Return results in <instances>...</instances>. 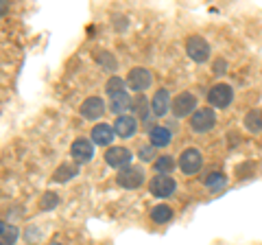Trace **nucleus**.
<instances>
[{"label":"nucleus","instance_id":"obj_1","mask_svg":"<svg viewBox=\"0 0 262 245\" xmlns=\"http://www.w3.org/2000/svg\"><path fill=\"white\" fill-rule=\"evenodd\" d=\"M186 53H188V57H190L192 62L206 64V62L210 59V44H208V39L201 37V35L188 37V42H186Z\"/></svg>","mask_w":262,"mask_h":245},{"label":"nucleus","instance_id":"obj_2","mask_svg":"<svg viewBox=\"0 0 262 245\" xmlns=\"http://www.w3.org/2000/svg\"><path fill=\"white\" fill-rule=\"evenodd\" d=\"M216 125V114L212 108H199L190 116V127L196 134H206Z\"/></svg>","mask_w":262,"mask_h":245},{"label":"nucleus","instance_id":"obj_3","mask_svg":"<svg viewBox=\"0 0 262 245\" xmlns=\"http://www.w3.org/2000/svg\"><path fill=\"white\" fill-rule=\"evenodd\" d=\"M116 182H118V186H122V189H127V191L140 189L144 184V171L140 167H127V169L118 171Z\"/></svg>","mask_w":262,"mask_h":245},{"label":"nucleus","instance_id":"obj_4","mask_svg":"<svg viewBox=\"0 0 262 245\" xmlns=\"http://www.w3.org/2000/svg\"><path fill=\"white\" fill-rule=\"evenodd\" d=\"M232 99H234V90L229 88L227 84H216V86H212L210 92H208L210 105H212V108H219V110L229 108Z\"/></svg>","mask_w":262,"mask_h":245},{"label":"nucleus","instance_id":"obj_5","mask_svg":"<svg viewBox=\"0 0 262 245\" xmlns=\"http://www.w3.org/2000/svg\"><path fill=\"white\" fill-rule=\"evenodd\" d=\"M105 160H107V165H110V167L122 171V169L131 167L134 153H131L127 147H110V149L105 151Z\"/></svg>","mask_w":262,"mask_h":245},{"label":"nucleus","instance_id":"obj_6","mask_svg":"<svg viewBox=\"0 0 262 245\" xmlns=\"http://www.w3.org/2000/svg\"><path fill=\"white\" fill-rule=\"evenodd\" d=\"M170 110L177 118H184L188 114H194L196 112V96L192 92H182L177 94L173 99V105H170Z\"/></svg>","mask_w":262,"mask_h":245},{"label":"nucleus","instance_id":"obj_7","mask_svg":"<svg viewBox=\"0 0 262 245\" xmlns=\"http://www.w3.org/2000/svg\"><path fill=\"white\" fill-rule=\"evenodd\" d=\"M201 167H203L201 151H196V149L182 151V156H179V169H182V173L194 175V173H199V171H201Z\"/></svg>","mask_w":262,"mask_h":245},{"label":"nucleus","instance_id":"obj_8","mask_svg":"<svg viewBox=\"0 0 262 245\" xmlns=\"http://www.w3.org/2000/svg\"><path fill=\"white\" fill-rule=\"evenodd\" d=\"M149 189H151V193L155 195V197H170V195L175 193L177 184H175V179L170 175H160L158 173L149 182Z\"/></svg>","mask_w":262,"mask_h":245},{"label":"nucleus","instance_id":"obj_9","mask_svg":"<svg viewBox=\"0 0 262 245\" xmlns=\"http://www.w3.org/2000/svg\"><path fill=\"white\" fill-rule=\"evenodd\" d=\"M70 153L77 165H85V162H90L94 156V142L88 140V138H77L70 147Z\"/></svg>","mask_w":262,"mask_h":245},{"label":"nucleus","instance_id":"obj_10","mask_svg":"<svg viewBox=\"0 0 262 245\" xmlns=\"http://www.w3.org/2000/svg\"><path fill=\"white\" fill-rule=\"evenodd\" d=\"M127 84L134 92H144V90H149V86L153 84V75L146 68H134L127 75Z\"/></svg>","mask_w":262,"mask_h":245},{"label":"nucleus","instance_id":"obj_11","mask_svg":"<svg viewBox=\"0 0 262 245\" xmlns=\"http://www.w3.org/2000/svg\"><path fill=\"white\" fill-rule=\"evenodd\" d=\"M103 114H105V101L101 96H90V99L81 103V116L88 120H96V118H101Z\"/></svg>","mask_w":262,"mask_h":245},{"label":"nucleus","instance_id":"obj_12","mask_svg":"<svg viewBox=\"0 0 262 245\" xmlns=\"http://www.w3.org/2000/svg\"><path fill=\"white\" fill-rule=\"evenodd\" d=\"M138 132V118L131 116V114H125V116H118L116 122H114V134L120 138H131Z\"/></svg>","mask_w":262,"mask_h":245},{"label":"nucleus","instance_id":"obj_13","mask_svg":"<svg viewBox=\"0 0 262 245\" xmlns=\"http://www.w3.org/2000/svg\"><path fill=\"white\" fill-rule=\"evenodd\" d=\"M170 105H173V101H170V94H168V90L166 88H160L158 92L153 94V101H151V112L155 114V116H164L168 110H170Z\"/></svg>","mask_w":262,"mask_h":245},{"label":"nucleus","instance_id":"obj_14","mask_svg":"<svg viewBox=\"0 0 262 245\" xmlns=\"http://www.w3.org/2000/svg\"><path fill=\"white\" fill-rule=\"evenodd\" d=\"M114 140V127L107 125V122H98V125L92 127V142L101 145V147H107Z\"/></svg>","mask_w":262,"mask_h":245},{"label":"nucleus","instance_id":"obj_15","mask_svg":"<svg viewBox=\"0 0 262 245\" xmlns=\"http://www.w3.org/2000/svg\"><path fill=\"white\" fill-rule=\"evenodd\" d=\"M129 108H131V99H129L127 92H118V94H114L110 99V110L114 114H118V116H125V112Z\"/></svg>","mask_w":262,"mask_h":245},{"label":"nucleus","instance_id":"obj_16","mask_svg":"<svg viewBox=\"0 0 262 245\" xmlns=\"http://www.w3.org/2000/svg\"><path fill=\"white\" fill-rule=\"evenodd\" d=\"M151 145L153 147H166V145H170V132L166 127H162V125H155V127H151Z\"/></svg>","mask_w":262,"mask_h":245},{"label":"nucleus","instance_id":"obj_17","mask_svg":"<svg viewBox=\"0 0 262 245\" xmlns=\"http://www.w3.org/2000/svg\"><path fill=\"white\" fill-rule=\"evenodd\" d=\"M79 173V165L77 162H68V165H61L55 171V182H68V179L77 177Z\"/></svg>","mask_w":262,"mask_h":245},{"label":"nucleus","instance_id":"obj_18","mask_svg":"<svg viewBox=\"0 0 262 245\" xmlns=\"http://www.w3.org/2000/svg\"><path fill=\"white\" fill-rule=\"evenodd\" d=\"M245 127L253 134H260L262 132V110L256 108V110L247 112V116H245Z\"/></svg>","mask_w":262,"mask_h":245},{"label":"nucleus","instance_id":"obj_19","mask_svg":"<svg viewBox=\"0 0 262 245\" xmlns=\"http://www.w3.org/2000/svg\"><path fill=\"white\" fill-rule=\"evenodd\" d=\"M151 219L155 223H166V221L173 219V208L166 206V203H160V206H155L151 210Z\"/></svg>","mask_w":262,"mask_h":245},{"label":"nucleus","instance_id":"obj_20","mask_svg":"<svg viewBox=\"0 0 262 245\" xmlns=\"http://www.w3.org/2000/svg\"><path fill=\"white\" fill-rule=\"evenodd\" d=\"M173 169H175V160L170 156H160L155 160V171H158L160 175H168Z\"/></svg>","mask_w":262,"mask_h":245},{"label":"nucleus","instance_id":"obj_21","mask_svg":"<svg viewBox=\"0 0 262 245\" xmlns=\"http://www.w3.org/2000/svg\"><path fill=\"white\" fill-rule=\"evenodd\" d=\"M18 236H20L18 228H15V226H7V228H5V232L0 234V245H15Z\"/></svg>","mask_w":262,"mask_h":245},{"label":"nucleus","instance_id":"obj_22","mask_svg":"<svg viewBox=\"0 0 262 245\" xmlns=\"http://www.w3.org/2000/svg\"><path fill=\"white\" fill-rule=\"evenodd\" d=\"M105 88H107V94L114 96V94H118V92H125V81L114 75V77L107 79V86H105Z\"/></svg>","mask_w":262,"mask_h":245},{"label":"nucleus","instance_id":"obj_23","mask_svg":"<svg viewBox=\"0 0 262 245\" xmlns=\"http://www.w3.org/2000/svg\"><path fill=\"white\" fill-rule=\"evenodd\" d=\"M225 182H227V177L223 173H210L206 177V186H208V189H212V191H219L221 186H225Z\"/></svg>","mask_w":262,"mask_h":245},{"label":"nucleus","instance_id":"obj_24","mask_svg":"<svg viewBox=\"0 0 262 245\" xmlns=\"http://www.w3.org/2000/svg\"><path fill=\"white\" fill-rule=\"evenodd\" d=\"M57 203H59V197H57L55 193H44L39 206H42V210H53V208H57Z\"/></svg>","mask_w":262,"mask_h":245},{"label":"nucleus","instance_id":"obj_25","mask_svg":"<svg viewBox=\"0 0 262 245\" xmlns=\"http://www.w3.org/2000/svg\"><path fill=\"white\" fill-rule=\"evenodd\" d=\"M9 11V3H5V0H0V18H3V15Z\"/></svg>","mask_w":262,"mask_h":245},{"label":"nucleus","instance_id":"obj_26","mask_svg":"<svg viewBox=\"0 0 262 245\" xmlns=\"http://www.w3.org/2000/svg\"><path fill=\"white\" fill-rule=\"evenodd\" d=\"M151 149H146V147H144V149H142V158H151Z\"/></svg>","mask_w":262,"mask_h":245},{"label":"nucleus","instance_id":"obj_27","mask_svg":"<svg viewBox=\"0 0 262 245\" xmlns=\"http://www.w3.org/2000/svg\"><path fill=\"white\" fill-rule=\"evenodd\" d=\"M5 228H7V226H5L3 221H0V234H3V232H5Z\"/></svg>","mask_w":262,"mask_h":245},{"label":"nucleus","instance_id":"obj_28","mask_svg":"<svg viewBox=\"0 0 262 245\" xmlns=\"http://www.w3.org/2000/svg\"><path fill=\"white\" fill-rule=\"evenodd\" d=\"M53 245H59V243H53Z\"/></svg>","mask_w":262,"mask_h":245}]
</instances>
